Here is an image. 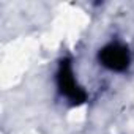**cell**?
Here are the masks:
<instances>
[{
    "instance_id": "obj_2",
    "label": "cell",
    "mask_w": 134,
    "mask_h": 134,
    "mask_svg": "<svg viewBox=\"0 0 134 134\" xmlns=\"http://www.w3.org/2000/svg\"><path fill=\"white\" fill-rule=\"evenodd\" d=\"M58 87L62 90V93L65 96H68L73 101H81L84 98V93L81 90V87L77 85L74 76H73V70L68 63L62 65L60 73H58Z\"/></svg>"
},
{
    "instance_id": "obj_1",
    "label": "cell",
    "mask_w": 134,
    "mask_h": 134,
    "mask_svg": "<svg viewBox=\"0 0 134 134\" xmlns=\"http://www.w3.org/2000/svg\"><path fill=\"white\" fill-rule=\"evenodd\" d=\"M129 60H131L129 51L118 43H110L106 47H103V51L99 52V62L110 71L126 70V66L129 65Z\"/></svg>"
}]
</instances>
